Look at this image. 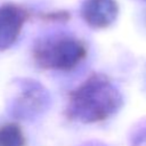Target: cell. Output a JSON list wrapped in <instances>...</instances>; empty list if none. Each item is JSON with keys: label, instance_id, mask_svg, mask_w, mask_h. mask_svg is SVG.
Returning a JSON list of instances; mask_svg holds the SVG:
<instances>
[{"label": "cell", "instance_id": "6da1fadb", "mask_svg": "<svg viewBox=\"0 0 146 146\" xmlns=\"http://www.w3.org/2000/svg\"><path fill=\"white\" fill-rule=\"evenodd\" d=\"M121 103L117 89L105 76L95 74L71 92L66 113L80 122H98L115 113Z\"/></svg>", "mask_w": 146, "mask_h": 146}, {"label": "cell", "instance_id": "7a4b0ae2", "mask_svg": "<svg viewBox=\"0 0 146 146\" xmlns=\"http://www.w3.org/2000/svg\"><path fill=\"white\" fill-rule=\"evenodd\" d=\"M86 56L83 44L71 38H56L44 40L34 49V58L43 68L70 71Z\"/></svg>", "mask_w": 146, "mask_h": 146}, {"label": "cell", "instance_id": "3957f363", "mask_svg": "<svg viewBox=\"0 0 146 146\" xmlns=\"http://www.w3.org/2000/svg\"><path fill=\"white\" fill-rule=\"evenodd\" d=\"M15 112L17 116L29 117L38 114L44 108L47 102L46 90L36 82H25L22 86V92L17 97Z\"/></svg>", "mask_w": 146, "mask_h": 146}, {"label": "cell", "instance_id": "277c9868", "mask_svg": "<svg viewBox=\"0 0 146 146\" xmlns=\"http://www.w3.org/2000/svg\"><path fill=\"white\" fill-rule=\"evenodd\" d=\"M24 21L25 13L21 8L13 5L0 7V50L15 42Z\"/></svg>", "mask_w": 146, "mask_h": 146}, {"label": "cell", "instance_id": "5b68a950", "mask_svg": "<svg viewBox=\"0 0 146 146\" xmlns=\"http://www.w3.org/2000/svg\"><path fill=\"white\" fill-rule=\"evenodd\" d=\"M115 6L111 0H88L84 5V17L89 22L90 25L94 26H106L103 15L100 13L106 14L112 19L115 16Z\"/></svg>", "mask_w": 146, "mask_h": 146}, {"label": "cell", "instance_id": "8992f818", "mask_svg": "<svg viewBox=\"0 0 146 146\" xmlns=\"http://www.w3.org/2000/svg\"><path fill=\"white\" fill-rule=\"evenodd\" d=\"M25 136L16 123L0 127V146H25Z\"/></svg>", "mask_w": 146, "mask_h": 146}]
</instances>
